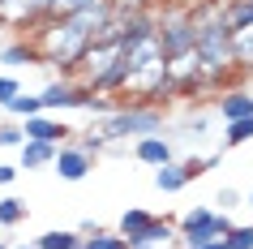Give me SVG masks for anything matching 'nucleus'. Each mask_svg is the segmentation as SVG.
<instances>
[{"instance_id":"10","label":"nucleus","mask_w":253,"mask_h":249,"mask_svg":"<svg viewBox=\"0 0 253 249\" xmlns=\"http://www.w3.org/2000/svg\"><path fill=\"white\" fill-rule=\"evenodd\" d=\"M22 133H26V138H35V142H69V138H73V129H69L65 120H56L52 112H39V116H26L22 120Z\"/></svg>"},{"instance_id":"9","label":"nucleus","mask_w":253,"mask_h":249,"mask_svg":"<svg viewBox=\"0 0 253 249\" xmlns=\"http://www.w3.org/2000/svg\"><path fill=\"white\" fill-rule=\"evenodd\" d=\"M211 112L223 120V125H227V120H245V116H253V95L245 91V86H227V91L214 95Z\"/></svg>"},{"instance_id":"20","label":"nucleus","mask_w":253,"mask_h":249,"mask_svg":"<svg viewBox=\"0 0 253 249\" xmlns=\"http://www.w3.org/2000/svg\"><path fill=\"white\" fill-rule=\"evenodd\" d=\"M253 142V116L245 120H227V129H223V150H236V146Z\"/></svg>"},{"instance_id":"4","label":"nucleus","mask_w":253,"mask_h":249,"mask_svg":"<svg viewBox=\"0 0 253 249\" xmlns=\"http://www.w3.org/2000/svg\"><path fill=\"white\" fill-rule=\"evenodd\" d=\"M155 39H159L163 60L189 52V48H193V9H185V4L159 9V13H155Z\"/></svg>"},{"instance_id":"22","label":"nucleus","mask_w":253,"mask_h":249,"mask_svg":"<svg viewBox=\"0 0 253 249\" xmlns=\"http://www.w3.org/2000/svg\"><path fill=\"white\" fill-rule=\"evenodd\" d=\"M146 219H150V210H142V206H129L125 215H120V228H116V232L125 236V241H129V236H137L142 228H146Z\"/></svg>"},{"instance_id":"29","label":"nucleus","mask_w":253,"mask_h":249,"mask_svg":"<svg viewBox=\"0 0 253 249\" xmlns=\"http://www.w3.org/2000/svg\"><path fill=\"white\" fill-rule=\"evenodd\" d=\"M214 202H219V206H227V210H236V206H240V194H236V189H219V198H214Z\"/></svg>"},{"instance_id":"7","label":"nucleus","mask_w":253,"mask_h":249,"mask_svg":"<svg viewBox=\"0 0 253 249\" xmlns=\"http://www.w3.org/2000/svg\"><path fill=\"white\" fill-rule=\"evenodd\" d=\"M52 17V0H0V26L30 35Z\"/></svg>"},{"instance_id":"26","label":"nucleus","mask_w":253,"mask_h":249,"mask_svg":"<svg viewBox=\"0 0 253 249\" xmlns=\"http://www.w3.org/2000/svg\"><path fill=\"white\" fill-rule=\"evenodd\" d=\"M90 4H99V0H52V17H47V22L73 17V13H82V9H90Z\"/></svg>"},{"instance_id":"16","label":"nucleus","mask_w":253,"mask_h":249,"mask_svg":"<svg viewBox=\"0 0 253 249\" xmlns=\"http://www.w3.org/2000/svg\"><path fill=\"white\" fill-rule=\"evenodd\" d=\"M0 112H4L9 120H26V116H39V112H43V103H39V91H35V95H30V91H17L13 99H9V103L0 107Z\"/></svg>"},{"instance_id":"1","label":"nucleus","mask_w":253,"mask_h":249,"mask_svg":"<svg viewBox=\"0 0 253 249\" xmlns=\"http://www.w3.org/2000/svg\"><path fill=\"white\" fill-rule=\"evenodd\" d=\"M26 39L35 43L43 69H52L60 78H78V65L86 56V48L94 43V35L82 26L78 17H56V22H43L39 30H30Z\"/></svg>"},{"instance_id":"5","label":"nucleus","mask_w":253,"mask_h":249,"mask_svg":"<svg viewBox=\"0 0 253 249\" xmlns=\"http://www.w3.org/2000/svg\"><path fill=\"white\" fill-rule=\"evenodd\" d=\"M232 219H227L223 210L214 206H189L180 219H176V236H180V245H206V241H223Z\"/></svg>"},{"instance_id":"11","label":"nucleus","mask_w":253,"mask_h":249,"mask_svg":"<svg viewBox=\"0 0 253 249\" xmlns=\"http://www.w3.org/2000/svg\"><path fill=\"white\" fill-rule=\"evenodd\" d=\"M133 159H137V163H146V168H159V163L176 159V150H172V138H163V133L137 138V142H133Z\"/></svg>"},{"instance_id":"21","label":"nucleus","mask_w":253,"mask_h":249,"mask_svg":"<svg viewBox=\"0 0 253 249\" xmlns=\"http://www.w3.org/2000/svg\"><path fill=\"white\" fill-rule=\"evenodd\" d=\"M223 22L232 30L249 26V22H253V0H223Z\"/></svg>"},{"instance_id":"33","label":"nucleus","mask_w":253,"mask_h":249,"mask_svg":"<svg viewBox=\"0 0 253 249\" xmlns=\"http://www.w3.org/2000/svg\"><path fill=\"white\" fill-rule=\"evenodd\" d=\"M137 249H163V245H137Z\"/></svg>"},{"instance_id":"15","label":"nucleus","mask_w":253,"mask_h":249,"mask_svg":"<svg viewBox=\"0 0 253 249\" xmlns=\"http://www.w3.org/2000/svg\"><path fill=\"white\" fill-rule=\"evenodd\" d=\"M0 65H9V69H17V65H39V52H35V43L22 35V39H13V43H4V48H0Z\"/></svg>"},{"instance_id":"13","label":"nucleus","mask_w":253,"mask_h":249,"mask_svg":"<svg viewBox=\"0 0 253 249\" xmlns=\"http://www.w3.org/2000/svg\"><path fill=\"white\" fill-rule=\"evenodd\" d=\"M185 185H193V181H189V172H185L180 159H168V163L155 168V189H159V194H180Z\"/></svg>"},{"instance_id":"25","label":"nucleus","mask_w":253,"mask_h":249,"mask_svg":"<svg viewBox=\"0 0 253 249\" xmlns=\"http://www.w3.org/2000/svg\"><path fill=\"white\" fill-rule=\"evenodd\" d=\"M26 142V133H22V120H0V150H13V146Z\"/></svg>"},{"instance_id":"14","label":"nucleus","mask_w":253,"mask_h":249,"mask_svg":"<svg viewBox=\"0 0 253 249\" xmlns=\"http://www.w3.org/2000/svg\"><path fill=\"white\" fill-rule=\"evenodd\" d=\"M232 52H236V73L253 78V22L232 30Z\"/></svg>"},{"instance_id":"23","label":"nucleus","mask_w":253,"mask_h":249,"mask_svg":"<svg viewBox=\"0 0 253 249\" xmlns=\"http://www.w3.org/2000/svg\"><path fill=\"white\" fill-rule=\"evenodd\" d=\"M223 249H253V223H232L223 236Z\"/></svg>"},{"instance_id":"2","label":"nucleus","mask_w":253,"mask_h":249,"mask_svg":"<svg viewBox=\"0 0 253 249\" xmlns=\"http://www.w3.org/2000/svg\"><path fill=\"white\" fill-rule=\"evenodd\" d=\"M193 9V52L206 73H236L232 26L223 22V0H198Z\"/></svg>"},{"instance_id":"6","label":"nucleus","mask_w":253,"mask_h":249,"mask_svg":"<svg viewBox=\"0 0 253 249\" xmlns=\"http://www.w3.org/2000/svg\"><path fill=\"white\" fill-rule=\"evenodd\" d=\"M90 99H94V91H90L82 78H52V82L39 91L43 112H65V107L86 112V107H90Z\"/></svg>"},{"instance_id":"28","label":"nucleus","mask_w":253,"mask_h":249,"mask_svg":"<svg viewBox=\"0 0 253 249\" xmlns=\"http://www.w3.org/2000/svg\"><path fill=\"white\" fill-rule=\"evenodd\" d=\"M17 91H22V82H17V78H9V73H0V107L9 103V99H13Z\"/></svg>"},{"instance_id":"17","label":"nucleus","mask_w":253,"mask_h":249,"mask_svg":"<svg viewBox=\"0 0 253 249\" xmlns=\"http://www.w3.org/2000/svg\"><path fill=\"white\" fill-rule=\"evenodd\" d=\"M82 249H129V241L120 232H103V228H86L82 232Z\"/></svg>"},{"instance_id":"30","label":"nucleus","mask_w":253,"mask_h":249,"mask_svg":"<svg viewBox=\"0 0 253 249\" xmlns=\"http://www.w3.org/2000/svg\"><path fill=\"white\" fill-rule=\"evenodd\" d=\"M17 172H22V168H13V163H0V189H9V185L17 181Z\"/></svg>"},{"instance_id":"12","label":"nucleus","mask_w":253,"mask_h":249,"mask_svg":"<svg viewBox=\"0 0 253 249\" xmlns=\"http://www.w3.org/2000/svg\"><path fill=\"white\" fill-rule=\"evenodd\" d=\"M17 159H22V172L52 168V159H56V142H35V138H26V142L17 146Z\"/></svg>"},{"instance_id":"27","label":"nucleus","mask_w":253,"mask_h":249,"mask_svg":"<svg viewBox=\"0 0 253 249\" xmlns=\"http://www.w3.org/2000/svg\"><path fill=\"white\" fill-rule=\"evenodd\" d=\"M211 116H214V112H189V116H185V129L189 133H206V129H211Z\"/></svg>"},{"instance_id":"32","label":"nucleus","mask_w":253,"mask_h":249,"mask_svg":"<svg viewBox=\"0 0 253 249\" xmlns=\"http://www.w3.org/2000/svg\"><path fill=\"white\" fill-rule=\"evenodd\" d=\"M9 249H39L35 241H17V245H9Z\"/></svg>"},{"instance_id":"24","label":"nucleus","mask_w":253,"mask_h":249,"mask_svg":"<svg viewBox=\"0 0 253 249\" xmlns=\"http://www.w3.org/2000/svg\"><path fill=\"white\" fill-rule=\"evenodd\" d=\"M180 163H185L189 181H198V176H206L211 168H219V150H214V155H193V159H180Z\"/></svg>"},{"instance_id":"31","label":"nucleus","mask_w":253,"mask_h":249,"mask_svg":"<svg viewBox=\"0 0 253 249\" xmlns=\"http://www.w3.org/2000/svg\"><path fill=\"white\" fill-rule=\"evenodd\" d=\"M185 249H223V241H206V245H185Z\"/></svg>"},{"instance_id":"3","label":"nucleus","mask_w":253,"mask_h":249,"mask_svg":"<svg viewBox=\"0 0 253 249\" xmlns=\"http://www.w3.org/2000/svg\"><path fill=\"white\" fill-rule=\"evenodd\" d=\"M94 129L103 133L107 142H125V138H150V133H163L168 129V107H155V103H129L116 107V112H107V116L90 120Z\"/></svg>"},{"instance_id":"19","label":"nucleus","mask_w":253,"mask_h":249,"mask_svg":"<svg viewBox=\"0 0 253 249\" xmlns=\"http://www.w3.org/2000/svg\"><path fill=\"white\" fill-rule=\"evenodd\" d=\"M26 215H30V206L22 198H13V194L0 198V228H17V223H26Z\"/></svg>"},{"instance_id":"34","label":"nucleus","mask_w":253,"mask_h":249,"mask_svg":"<svg viewBox=\"0 0 253 249\" xmlns=\"http://www.w3.org/2000/svg\"><path fill=\"white\" fill-rule=\"evenodd\" d=\"M249 206H253V189H249Z\"/></svg>"},{"instance_id":"18","label":"nucleus","mask_w":253,"mask_h":249,"mask_svg":"<svg viewBox=\"0 0 253 249\" xmlns=\"http://www.w3.org/2000/svg\"><path fill=\"white\" fill-rule=\"evenodd\" d=\"M35 245L39 249H82V232H73V228H52V232H43Z\"/></svg>"},{"instance_id":"8","label":"nucleus","mask_w":253,"mask_h":249,"mask_svg":"<svg viewBox=\"0 0 253 249\" xmlns=\"http://www.w3.org/2000/svg\"><path fill=\"white\" fill-rule=\"evenodd\" d=\"M94 163H99V159L86 155L78 142H60V146H56V159H52V172L60 176V181L78 185V181H86V176L94 172Z\"/></svg>"},{"instance_id":"35","label":"nucleus","mask_w":253,"mask_h":249,"mask_svg":"<svg viewBox=\"0 0 253 249\" xmlns=\"http://www.w3.org/2000/svg\"><path fill=\"white\" fill-rule=\"evenodd\" d=\"M0 249H9V245H4V241H0Z\"/></svg>"}]
</instances>
